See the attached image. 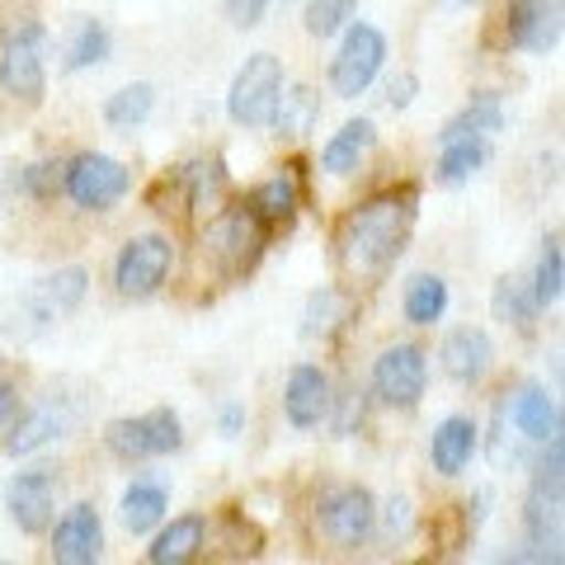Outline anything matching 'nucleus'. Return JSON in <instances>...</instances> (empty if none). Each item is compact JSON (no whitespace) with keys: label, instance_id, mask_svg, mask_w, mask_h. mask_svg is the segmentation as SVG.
Here are the masks:
<instances>
[{"label":"nucleus","instance_id":"20","mask_svg":"<svg viewBox=\"0 0 565 565\" xmlns=\"http://www.w3.org/2000/svg\"><path fill=\"white\" fill-rule=\"evenodd\" d=\"M282 415L292 429H321L330 415V377L316 363L292 367L288 386H282Z\"/></svg>","mask_w":565,"mask_h":565},{"label":"nucleus","instance_id":"1","mask_svg":"<svg viewBox=\"0 0 565 565\" xmlns=\"http://www.w3.org/2000/svg\"><path fill=\"white\" fill-rule=\"evenodd\" d=\"M415 212H419V193L405 189H386L373 193L367 203L349 207L340 232H334V259L349 278H377L405 255L415 232Z\"/></svg>","mask_w":565,"mask_h":565},{"label":"nucleus","instance_id":"38","mask_svg":"<svg viewBox=\"0 0 565 565\" xmlns=\"http://www.w3.org/2000/svg\"><path fill=\"white\" fill-rule=\"evenodd\" d=\"M334 424V438L353 434V424H363V392H344V396H330V415Z\"/></svg>","mask_w":565,"mask_h":565},{"label":"nucleus","instance_id":"34","mask_svg":"<svg viewBox=\"0 0 565 565\" xmlns=\"http://www.w3.org/2000/svg\"><path fill=\"white\" fill-rule=\"evenodd\" d=\"M494 316H500L504 326H514L519 334H533L537 330V302H533V292H527V282H519V278L494 282Z\"/></svg>","mask_w":565,"mask_h":565},{"label":"nucleus","instance_id":"39","mask_svg":"<svg viewBox=\"0 0 565 565\" xmlns=\"http://www.w3.org/2000/svg\"><path fill=\"white\" fill-rule=\"evenodd\" d=\"M415 95H419V76L415 71H396L392 81H386V90H382V99H386V109H411L415 104Z\"/></svg>","mask_w":565,"mask_h":565},{"label":"nucleus","instance_id":"41","mask_svg":"<svg viewBox=\"0 0 565 565\" xmlns=\"http://www.w3.org/2000/svg\"><path fill=\"white\" fill-rule=\"evenodd\" d=\"M217 429H222V438H241V434H245V405H241V401H226V405H222Z\"/></svg>","mask_w":565,"mask_h":565},{"label":"nucleus","instance_id":"37","mask_svg":"<svg viewBox=\"0 0 565 565\" xmlns=\"http://www.w3.org/2000/svg\"><path fill=\"white\" fill-rule=\"evenodd\" d=\"M377 514H382V537H386V542L401 546L405 537L415 533V509H411V500H386Z\"/></svg>","mask_w":565,"mask_h":565},{"label":"nucleus","instance_id":"32","mask_svg":"<svg viewBox=\"0 0 565 565\" xmlns=\"http://www.w3.org/2000/svg\"><path fill=\"white\" fill-rule=\"evenodd\" d=\"M151 109H156V90L147 81H137V85H122L118 95H109V104H104V122L118 128V132H132L151 118Z\"/></svg>","mask_w":565,"mask_h":565},{"label":"nucleus","instance_id":"12","mask_svg":"<svg viewBox=\"0 0 565 565\" xmlns=\"http://www.w3.org/2000/svg\"><path fill=\"white\" fill-rule=\"evenodd\" d=\"M429 386V353L419 344H386L373 363V396L386 411H415Z\"/></svg>","mask_w":565,"mask_h":565},{"label":"nucleus","instance_id":"2","mask_svg":"<svg viewBox=\"0 0 565 565\" xmlns=\"http://www.w3.org/2000/svg\"><path fill=\"white\" fill-rule=\"evenodd\" d=\"M542 457L533 462V490L523 504V542L533 552H523L527 561H546L561 556V490H565V444L561 434L537 444Z\"/></svg>","mask_w":565,"mask_h":565},{"label":"nucleus","instance_id":"25","mask_svg":"<svg viewBox=\"0 0 565 565\" xmlns=\"http://www.w3.org/2000/svg\"><path fill=\"white\" fill-rule=\"evenodd\" d=\"M490 151H494V137H452V141H438V166H434V180L438 184H467L471 174H481L490 166Z\"/></svg>","mask_w":565,"mask_h":565},{"label":"nucleus","instance_id":"9","mask_svg":"<svg viewBox=\"0 0 565 565\" xmlns=\"http://www.w3.org/2000/svg\"><path fill=\"white\" fill-rule=\"evenodd\" d=\"M316 527L330 546L340 552H353L373 537L377 527V500L363 486H330L321 500H316Z\"/></svg>","mask_w":565,"mask_h":565},{"label":"nucleus","instance_id":"21","mask_svg":"<svg viewBox=\"0 0 565 565\" xmlns=\"http://www.w3.org/2000/svg\"><path fill=\"white\" fill-rule=\"evenodd\" d=\"M504 415H509V424H514V434L527 438V444H546V438L561 434V411H556V401L542 382H523Z\"/></svg>","mask_w":565,"mask_h":565},{"label":"nucleus","instance_id":"40","mask_svg":"<svg viewBox=\"0 0 565 565\" xmlns=\"http://www.w3.org/2000/svg\"><path fill=\"white\" fill-rule=\"evenodd\" d=\"M222 6H226V20H232L236 29H255L274 0H222Z\"/></svg>","mask_w":565,"mask_h":565},{"label":"nucleus","instance_id":"42","mask_svg":"<svg viewBox=\"0 0 565 565\" xmlns=\"http://www.w3.org/2000/svg\"><path fill=\"white\" fill-rule=\"evenodd\" d=\"M14 411H20V392H14V382L0 377V429L14 419Z\"/></svg>","mask_w":565,"mask_h":565},{"label":"nucleus","instance_id":"8","mask_svg":"<svg viewBox=\"0 0 565 565\" xmlns=\"http://www.w3.org/2000/svg\"><path fill=\"white\" fill-rule=\"evenodd\" d=\"M43 43H47V33L39 20H24L6 33V43H0V90L24 99V104L43 99V90H47Z\"/></svg>","mask_w":565,"mask_h":565},{"label":"nucleus","instance_id":"14","mask_svg":"<svg viewBox=\"0 0 565 565\" xmlns=\"http://www.w3.org/2000/svg\"><path fill=\"white\" fill-rule=\"evenodd\" d=\"M561 0H509L504 10V39L527 57H546L561 47Z\"/></svg>","mask_w":565,"mask_h":565},{"label":"nucleus","instance_id":"23","mask_svg":"<svg viewBox=\"0 0 565 565\" xmlns=\"http://www.w3.org/2000/svg\"><path fill=\"white\" fill-rule=\"evenodd\" d=\"M353 311H359V297L340 288V282H321L302 307V334L307 340H334L353 321Z\"/></svg>","mask_w":565,"mask_h":565},{"label":"nucleus","instance_id":"30","mask_svg":"<svg viewBox=\"0 0 565 565\" xmlns=\"http://www.w3.org/2000/svg\"><path fill=\"white\" fill-rule=\"evenodd\" d=\"M109 52H114V33L104 29L99 20H76V29H71V39H66V57H62V71H90L99 62H109Z\"/></svg>","mask_w":565,"mask_h":565},{"label":"nucleus","instance_id":"3","mask_svg":"<svg viewBox=\"0 0 565 565\" xmlns=\"http://www.w3.org/2000/svg\"><path fill=\"white\" fill-rule=\"evenodd\" d=\"M269 250V226L255 217L250 203H232V207H217L207 217V236H203V255L212 259L226 282H236L255 269Z\"/></svg>","mask_w":565,"mask_h":565},{"label":"nucleus","instance_id":"43","mask_svg":"<svg viewBox=\"0 0 565 565\" xmlns=\"http://www.w3.org/2000/svg\"><path fill=\"white\" fill-rule=\"evenodd\" d=\"M444 6H471V0H444Z\"/></svg>","mask_w":565,"mask_h":565},{"label":"nucleus","instance_id":"28","mask_svg":"<svg viewBox=\"0 0 565 565\" xmlns=\"http://www.w3.org/2000/svg\"><path fill=\"white\" fill-rule=\"evenodd\" d=\"M316 122H321V95L311 85H292V90L278 95L269 128H278V137L288 141H302L307 132H316Z\"/></svg>","mask_w":565,"mask_h":565},{"label":"nucleus","instance_id":"17","mask_svg":"<svg viewBox=\"0 0 565 565\" xmlns=\"http://www.w3.org/2000/svg\"><path fill=\"white\" fill-rule=\"evenodd\" d=\"M104 556V523L95 504H71L52 527V561L62 565H95Z\"/></svg>","mask_w":565,"mask_h":565},{"label":"nucleus","instance_id":"29","mask_svg":"<svg viewBox=\"0 0 565 565\" xmlns=\"http://www.w3.org/2000/svg\"><path fill=\"white\" fill-rule=\"evenodd\" d=\"M500 132H504V104H500V95L481 90V95L467 99L462 114L444 122L438 141H452V137H500Z\"/></svg>","mask_w":565,"mask_h":565},{"label":"nucleus","instance_id":"16","mask_svg":"<svg viewBox=\"0 0 565 565\" xmlns=\"http://www.w3.org/2000/svg\"><path fill=\"white\" fill-rule=\"evenodd\" d=\"M6 504H10V519L20 523V533L39 537L57 519V471H20L14 481L6 486Z\"/></svg>","mask_w":565,"mask_h":565},{"label":"nucleus","instance_id":"7","mask_svg":"<svg viewBox=\"0 0 565 565\" xmlns=\"http://www.w3.org/2000/svg\"><path fill=\"white\" fill-rule=\"evenodd\" d=\"M132 170L104 151H81L71 166H62V193L85 212H104L128 199Z\"/></svg>","mask_w":565,"mask_h":565},{"label":"nucleus","instance_id":"15","mask_svg":"<svg viewBox=\"0 0 565 565\" xmlns=\"http://www.w3.org/2000/svg\"><path fill=\"white\" fill-rule=\"evenodd\" d=\"M76 419H81V405H71L66 396L52 392L47 401L29 405L24 415L14 411V419H10L14 429H10V438H6V452H10V457H33L39 448L57 444V438H62V434H66Z\"/></svg>","mask_w":565,"mask_h":565},{"label":"nucleus","instance_id":"5","mask_svg":"<svg viewBox=\"0 0 565 565\" xmlns=\"http://www.w3.org/2000/svg\"><path fill=\"white\" fill-rule=\"evenodd\" d=\"M104 448L122 462H147V457H166V452H180L184 448V424L180 411L170 405H156L147 415H132V419H114L104 429Z\"/></svg>","mask_w":565,"mask_h":565},{"label":"nucleus","instance_id":"22","mask_svg":"<svg viewBox=\"0 0 565 565\" xmlns=\"http://www.w3.org/2000/svg\"><path fill=\"white\" fill-rule=\"evenodd\" d=\"M476 448H481V429L467 415H448L429 438V462L438 476H462L471 467Z\"/></svg>","mask_w":565,"mask_h":565},{"label":"nucleus","instance_id":"11","mask_svg":"<svg viewBox=\"0 0 565 565\" xmlns=\"http://www.w3.org/2000/svg\"><path fill=\"white\" fill-rule=\"evenodd\" d=\"M174 269V245L170 236H132L114 259V288L128 302H147L166 288V278Z\"/></svg>","mask_w":565,"mask_h":565},{"label":"nucleus","instance_id":"26","mask_svg":"<svg viewBox=\"0 0 565 565\" xmlns=\"http://www.w3.org/2000/svg\"><path fill=\"white\" fill-rule=\"evenodd\" d=\"M377 147V128H373V118H353L344 122L340 132H334L326 141V151H321V170L334 174V180H344V174H353L363 161H367V151Z\"/></svg>","mask_w":565,"mask_h":565},{"label":"nucleus","instance_id":"19","mask_svg":"<svg viewBox=\"0 0 565 565\" xmlns=\"http://www.w3.org/2000/svg\"><path fill=\"white\" fill-rule=\"evenodd\" d=\"M438 359H444V373L457 386H481L490 377V367H494V344H490V334L481 326H462V330H448Z\"/></svg>","mask_w":565,"mask_h":565},{"label":"nucleus","instance_id":"10","mask_svg":"<svg viewBox=\"0 0 565 565\" xmlns=\"http://www.w3.org/2000/svg\"><path fill=\"white\" fill-rule=\"evenodd\" d=\"M382 66H386L382 29H373V24H344L340 52H334V62H330V90L340 99H359L367 85L382 76Z\"/></svg>","mask_w":565,"mask_h":565},{"label":"nucleus","instance_id":"24","mask_svg":"<svg viewBox=\"0 0 565 565\" xmlns=\"http://www.w3.org/2000/svg\"><path fill=\"white\" fill-rule=\"evenodd\" d=\"M207 552V519L203 514H184V519H170L156 542L147 546V561L151 565H189Z\"/></svg>","mask_w":565,"mask_h":565},{"label":"nucleus","instance_id":"36","mask_svg":"<svg viewBox=\"0 0 565 565\" xmlns=\"http://www.w3.org/2000/svg\"><path fill=\"white\" fill-rule=\"evenodd\" d=\"M57 189H62V166L57 161H39V166H20V170H14V193H20V199L43 203Z\"/></svg>","mask_w":565,"mask_h":565},{"label":"nucleus","instance_id":"18","mask_svg":"<svg viewBox=\"0 0 565 565\" xmlns=\"http://www.w3.org/2000/svg\"><path fill=\"white\" fill-rule=\"evenodd\" d=\"M302 193H307V184H302V166H282L278 174H269L264 184H255L250 189V203L255 207V217L269 226V232H282V226H292L297 222V212H302Z\"/></svg>","mask_w":565,"mask_h":565},{"label":"nucleus","instance_id":"27","mask_svg":"<svg viewBox=\"0 0 565 565\" xmlns=\"http://www.w3.org/2000/svg\"><path fill=\"white\" fill-rule=\"evenodd\" d=\"M166 509H170V494H166L161 481H151V476H141V481H132L128 490H122V527H128L132 537L161 527Z\"/></svg>","mask_w":565,"mask_h":565},{"label":"nucleus","instance_id":"33","mask_svg":"<svg viewBox=\"0 0 565 565\" xmlns=\"http://www.w3.org/2000/svg\"><path fill=\"white\" fill-rule=\"evenodd\" d=\"M527 292H533L537 311L556 307L561 292H565V255H561V236H546L542 241V255H537V274L527 282Z\"/></svg>","mask_w":565,"mask_h":565},{"label":"nucleus","instance_id":"6","mask_svg":"<svg viewBox=\"0 0 565 565\" xmlns=\"http://www.w3.org/2000/svg\"><path fill=\"white\" fill-rule=\"evenodd\" d=\"M278 95H282V62L274 52H255V57H245L232 90H226V114L241 128H269Z\"/></svg>","mask_w":565,"mask_h":565},{"label":"nucleus","instance_id":"31","mask_svg":"<svg viewBox=\"0 0 565 565\" xmlns=\"http://www.w3.org/2000/svg\"><path fill=\"white\" fill-rule=\"evenodd\" d=\"M448 316V282L438 274H415L405 282V321L411 326H434Z\"/></svg>","mask_w":565,"mask_h":565},{"label":"nucleus","instance_id":"4","mask_svg":"<svg viewBox=\"0 0 565 565\" xmlns=\"http://www.w3.org/2000/svg\"><path fill=\"white\" fill-rule=\"evenodd\" d=\"M85 292H90V274L81 269V264H71V269H57L39 278L33 288L20 297V307H14V316L6 321V330L14 334V340H39V334H47L52 326L62 321V316H71Z\"/></svg>","mask_w":565,"mask_h":565},{"label":"nucleus","instance_id":"13","mask_svg":"<svg viewBox=\"0 0 565 565\" xmlns=\"http://www.w3.org/2000/svg\"><path fill=\"white\" fill-rule=\"evenodd\" d=\"M156 193H170L174 212L212 217V212L226 203V193H232V180H226L222 156H199V161H184L180 170H170Z\"/></svg>","mask_w":565,"mask_h":565},{"label":"nucleus","instance_id":"35","mask_svg":"<svg viewBox=\"0 0 565 565\" xmlns=\"http://www.w3.org/2000/svg\"><path fill=\"white\" fill-rule=\"evenodd\" d=\"M353 6H359V0H307V10H302L307 33L311 39H334V33L353 20Z\"/></svg>","mask_w":565,"mask_h":565}]
</instances>
